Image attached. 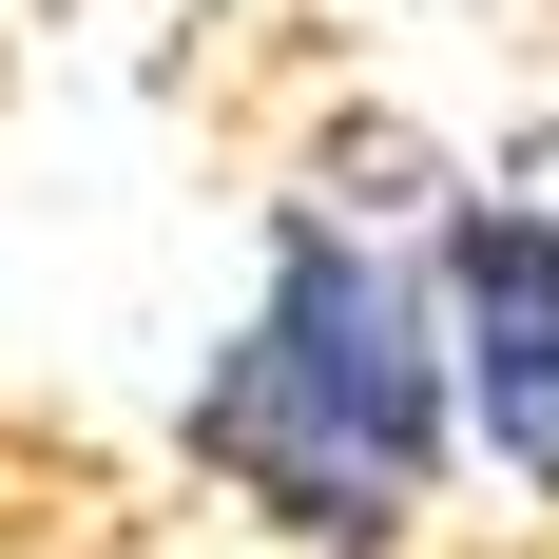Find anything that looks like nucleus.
Instances as JSON below:
<instances>
[{"instance_id":"f257e3e1","label":"nucleus","mask_w":559,"mask_h":559,"mask_svg":"<svg viewBox=\"0 0 559 559\" xmlns=\"http://www.w3.org/2000/svg\"><path fill=\"white\" fill-rule=\"evenodd\" d=\"M444 347L405 309L386 251H347L329 213L271 231V289H251V329L213 347V386H193V463H213L251 521H289L309 559H386L444 483Z\"/></svg>"},{"instance_id":"f03ea898","label":"nucleus","mask_w":559,"mask_h":559,"mask_svg":"<svg viewBox=\"0 0 559 559\" xmlns=\"http://www.w3.org/2000/svg\"><path fill=\"white\" fill-rule=\"evenodd\" d=\"M444 329H463V425L559 502V213L521 193L444 213Z\"/></svg>"}]
</instances>
